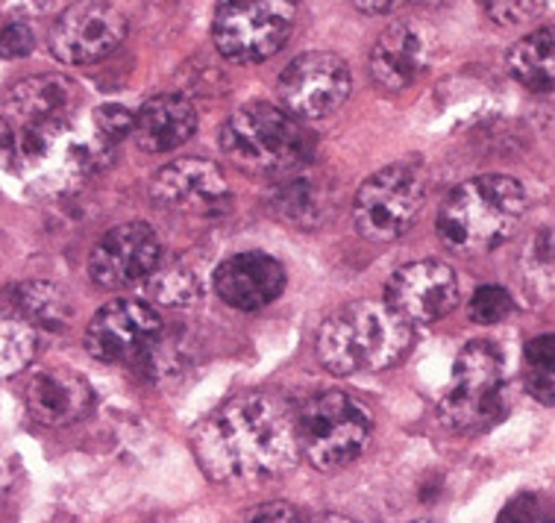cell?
<instances>
[{"label":"cell","mask_w":555,"mask_h":523,"mask_svg":"<svg viewBox=\"0 0 555 523\" xmlns=\"http://www.w3.org/2000/svg\"><path fill=\"white\" fill-rule=\"evenodd\" d=\"M203 473L218 485H259L280 480L300 459L297 418L280 397L238 394L218 406L192 438Z\"/></svg>","instance_id":"1"},{"label":"cell","mask_w":555,"mask_h":523,"mask_svg":"<svg viewBox=\"0 0 555 523\" xmlns=\"http://www.w3.org/2000/svg\"><path fill=\"white\" fill-rule=\"evenodd\" d=\"M77 89L62 77H33L3 101V160L10 171L62 180L74 144Z\"/></svg>","instance_id":"2"},{"label":"cell","mask_w":555,"mask_h":523,"mask_svg":"<svg viewBox=\"0 0 555 523\" xmlns=\"http://www.w3.org/2000/svg\"><path fill=\"white\" fill-rule=\"evenodd\" d=\"M412 347V321L388 301H359L323 321L318 332V359L330 373L395 368Z\"/></svg>","instance_id":"3"},{"label":"cell","mask_w":555,"mask_h":523,"mask_svg":"<svg viewBox=\"0 0 555 523\" xmlns=\"http://www.w3.org/2000/svg\"><path fill=\"white\" fill-rule=\"evenodd\" d=\"M524 215V186L503 174H488L450 192L438 212V235L459 256H482L508 242Z\"/></svg>","instance_id":"4"},{"label":"cell","mask_w":555,"mask_h":523,"mask_svg":"<svg viewBox=\"0 0 555 523\" xmlns=\"http://www.w3.org/2000/svg\"><path fill=\"white\" fill-rule=\"evenodd\" d=\"M221 151L250 177L283 180L309 165L314 136L288 110L247 103L221 127Z\"/></svg>","instance_id":"5"},{"label":"cell","mask_w":555,"mask_h":523,"mask_svg":"<svg viewBox=\"0 0 555 523\" xmlns=\"http://www.w3.org/2000/svg\"><path fill=\"white\" fill-rule=\"evenodd\" d=\"M300 450L318 471H341L367 450L374 414L347 392H321L297 412Z\"/></svg>","instance_id":"6"},{"label":"cell","mask_w":555,"mask_h":523,"mask_svg":"<svg viewBox=\"0 0 555 523\" xmlns=\"http://www.w3.org/2000/svg\"><path fill=\"white\" fill-rule=\"evenodd\" d=\"M503 356L494 344L470 342L453 365V380L438 400V421L450 433H482L503 421Z\"/></svg>","instance_id":"7"},{"label":"cell","mask_w":555,"mask_h":523,"mask_svg":"<svg viewBox=\"0 0 555 523\" xmlns=\"http://www.w3.org/2000/svg\"><path fill=\"white\" fill-rule=\"evenodd\" d=\"M297 21V0H218L212 39L230 62L271 60L283 48Z\"/></svg>","instance_id":"8"},{"label":"cell","mask_w":555,"mask_h":523,"mask_svg":"<svg viewBox=\"0 0 555 523\" xmlns=\"http://www.w3.org/2000/svg\"><path fill=\"white\" fill-rule=\"evenodd\" d=\"M424 177L412 165H388L362 182L356 192L353 224L367 242L388 244L403 239L424 209Z\"/></svg>","instance_id":"9"},{"label":"cell","mask_w":555,"mask_h":523,"mask_svg":"<svg viewBox=\"0 0 555 523\" xmlns=\"http://www.w3.org/2000/svg\"><path fill=\"white\" fill-rule=\"evenodd\" d=\"M350 68L335 53H304L283 71L280 77V98L283 106L297 118L314 122L333 115L350 98Z\"/></svg>","instance_id":"10"},{"label":"cell","mask_w":555,"mask_h":523,"mask_svg":"<svg viewBox=\"0 0 555 523\" xmlns=\"http://www.w3.org/2000/svg\"><path fill=\"white\" fill-rule=\"evenodd\" d=\"M159 235L151 224L130 221L103 232L89 256V277L101 289H130L151 280L159 268Z\"/></svg>","instance_id":"11"},{"label":"cell","mask_w":555,"mask_h":523,"mask_svg":"<svg viewBox=\"0 0 555 523\" xmlns=\"http://www.w3.org/2000/svg\"><path fill=\"white\" fill-rule=\"evenodd\" d=\"M162 339V318L142 301H112L94 315L86 330V350L98 362L142 359Z\"/></svg>","instance_id":"12"},{"label":"cell","mask_w":555,"mask_h":523,"mask_svg":"<svg viewBox=\"0 0 555 523\" xmlns=\"http://www.w3.org/2000/svg\"><path fill=\"white\" fill-rule=\"evenodd\" d=\"M127 36V18L109 3H74L51 30V53L65 65L106 60Z\"/></svg>","instance_id":"13"},{"label":"cell","mask_w":555,"mask_h":523,"mask_svg":"<svg viewBox=\"0 0 555 523\" xmlns=\"http://www.w3.org/2000/svg\"><path fill=\"white\" fill-rule=\"evenodd\" d=\"M385 301L412 323H435L453 312L459 303L455 271L441 259H417L391 273Z\"/></svg>","instance_id":"14"},{"label":"cell","mask_w":555,"mask_h":523,"mask_svg":"<svg viewBox=\"0 0 555 523\" xmlns=\"http://www.w3.org/2000/svg\"><path fill=\"white\" fill-rule=\"evenodd\" d=\"M151 197L156 206L182 215H212L230 197V186L221 168L209 160L168 162L151 182Z\"/></svg>","instance_id":"15"},{"label":"cell","mask_w":555,"mask_h":523,"mask_svg":"<svg viewBox=\"0 0 555 523\" xmlns=\"http://www.w3.org/2000/svg\"><path fill=\"white\" fill-rule=\"evenodd\" d=\"M285 268L268 253L247 251L223 259L215 271V292L238 312L264 309L285 292Z\"/></svg>","instance_id":"16"},{"label":"cell","mask_w":555,"mask_h":523,"mask_svg":"<svg viewBox=\"0 0 555 523\" xmlns=\"http://www.w3.org/2000/svg\"><path fill=\"white\" fill-rule=\"evenodd\" d=\"M24 403L33 421L44 426H72L91 412L94 388L82 373L68 368H44L33 373L24 385Z\"/></svg>","instance_id":"17"},{"label":"cell","mask_w":555,"mask_h":523,"mask_svg":"<svg viewBox=\"0 0 555 523\" xmlns=\"http://www.w3.org/2000/svg\"><path fill=\"white\" fill-rule=\"evenodd\" d=\"M429 68V39L417 24H395L371 51V77L383 91L412 89Z\"/></svg>","instance_id":"18"},{"label":"cell","mask_w":555,"mask_h":523,"mask_svg":"<svg viewBox=\"0 0 555 523\" xmlns=\"http://www.w3.org/2000/svg\"><path fill=\"white\" fill-rule=\"evenodd\" d=\"M197 130V110L180 94H156L135 112V141L147 153L177 151Z\"/></svg>","instance_id":"19"},{"label":"cell","mask_w":555,"mask_h":523,"mask_svg":"<svg viewBox=\"0 0 555 523\" xmlns=\"http://www.w3.org/2000/svg\"><path fill=\"white\" fill-rule=\"evenodd\" d=\"M333 203L330 186L312 171H294L288 177L276 182V189L271 194L273 212L288 224L297 227H318L326 218Z\"/></svg>","instance_id":"20"},{"label":"cell","mask_w":555,"mask_h":523,"mask_svg":"<svg viewBox=\"0 0 555 523\" xmlns=\"http://www.w3.org/2000/svg\"><path fill=\"white\" fill-rule=\"evenodd\" d=\"M508 74L529 91L555 89V24L517 41L508 51Z\"/></svg>","instance_id":"21"},{"label":"cell","mask_w":555,"mask_h":523,"mask_svg":"<svg viewBox=\"0 0 555 523\" xmlns=\"http://www.w3.org/2000/svg\"><path fill=\"white\" fill-rule=\"evenodd\" d=\"M10 301L18 309L21 318L30 321L33 327H44V330L56 332L65 330L68 318H72L65 294L53 282H21V285H15L10 292Z\"/></svg>","instance_id":"22"},{"label":"cell","mask_w":555,"mask_h":523,"mask_svg":"<svg viewBox=\"0 0 555 523\" xmlns=\"http://www.w3.org/2000/svg\"><path fill=\"white\" fill-rule=\"evenodd\" d=\"M36 356V330L21 315L3 318V377H15Z\"/></svg>","instance_id":"23"},{"label":"cell","mask_w":555,"mask_h":523,"mask_svg":"<svg viewBox=\"0 0 555 523\" xmlns=\"http://www.w3.org/2000/svg\"><path fill=\"white\" fill-rule=\"evenodd\" d=\"M153 297L162 303V306H189V303L197 301L201 294V285H197V277L185 268H168L153 277Z\"/></svg>","instance_id":"24"},{"label":"cell","mask_w":555,"mask_h":523,"mask_svg":"<svg viewBox=\"0 0 555 523\" xmlns=\"http://www.w3.org/2000/svg\"><path fill=\"white\" fill-rule=\"evenodd\" d=\"M512 309H515V301L503 285H479L470 301V321L491 327V323L503 321Z\"/></svg>","instance_id":"25"},{"label":"cell","mask_w":555,"mask_h":523,"mask_svg":"<svg viewBox=\"0 0 555 523\" xmlns=\"http://www.w3.org/2000/svg\"><path fill=\"white\" fill-rule=\"evenodd\" d=\"M544 3L546 0H482V10L496 24L515 27V24H526V21L535 18L538 12L544 10Z\"/></svg>","instance_id":"26"},{"label":"cell","mask_w":555,"mask_h":523,"mask_svg":"<svg viewBox=\"0 0 555 523\" xmlns=\"http://www.w3.org/2000/svg\"><path fill=\"white\" fill-rule=\"evenodd\" d=\"M132 130H135V115L124 110V106H101L94 112V132L103 141H109L112 148L121 139H127Z\"/></svg>","instance_id":"27"},{"label":"cell","mask_w":555,"mask_h":523,"mask_svg":"<svg viewBox=\"0 0 555 523\" xmlns=\"http://www.w3.org/2000/svg\"><path fill=\"white\" fill-rule=\"evenodd\" d=\"M526 392L532 394L538 403H544V406H555V362L529 365Z\"/></svg>","instance_id":"28"},{"label":"cell","mask_w":555,"mask_h":523,"mask_svg":"<svg viewBox=\"0 0 555 523\" xmlns=\"http://www.w3.org/2000/svg\"><path fill=\"white\" fill-rule=\"evenodd\" d=\"M496 523H541V503L535 494H517L503 506Z\"/></svg>","instance_id":"29"},{"label":"cell","mask_w":555,"mask_h":523,"mask_svg":"<svg viewBox=\"0 0 555 523\" xmlns=\"http://www.w3.org/2000/svg\"><path fill=\"white\" fill-rule=\"evenodd\" d=\"M33 51V33L27 24H21V21H10L7 27H3V56L7 60H21V56H27Z\"/></svg>","instance_id":"30"},{"label":"cell","mask_w":555,"mask_h":523,"mask_svg":"<svg viewBox=\"0 0 555 523\" xmlns=\"http://www.w3.org/2000/svg\"><path fill=\"white\" fill-rule=\"evenodd\" d=\"M244 523H300V514L292 503L276 500V503L256 506L253 512H247Z\"/></svg>","instance_id":"31"},{"label":"cell","mask_w":555,"mask_h":523,"mask_svg":"<svg viewBox=\"0 0 555 523\" xmlns=\"http://www.w3.org/2000/svg\"><path fill=\"white\" fill-rule=\"evenodd\" d=\"M526 359H529V365L555 362V332H550V335H538V339H532V342L526 344Z\"/></svg>","instance_id":"32"},{"label":"cell","mask_w":555,"mask_h":523,"mask_svg":"<svg viewBox=\"0 0 555 523\" xmlns=\"http://www.w3.org/2000/svg\"><path fill=\"white\" fill-rule=\"evenodd\" d=\"M350 3L364 15H388V12L400 10L409 0H350Z\"/></svg>","instance_id":"33"},{"label":"cell","mask_w":555,"mask_h":523,"mask_svg":"<svg viewBox=\"0 0 555 523\" xmlns=\"http://www.w3.org/2000/svg\"><path fill=\"white\" fill-rule=\"evenodd\" d=\"M309 523H356V521L344 518V514H318V518H312Z\"/></svg>","instance_id":"34"},{"label":"cell","mask_w":555,"mask_h":523,"mask_svg":"<svg viewBox=\"0 0 555 523\" xmlns=\"http://www.w3.org/2000/svg\"><path fill=\"white\" fill-rule=\"evenodd\" d=\"M546 523H555V518H553V521H546Z\"/></svg>","instance_id":"35"}]
</instances>
